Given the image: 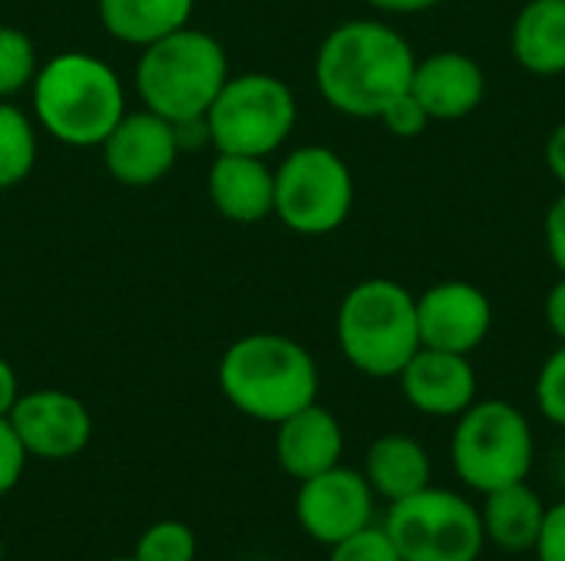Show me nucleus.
I'll return each instance as SVG.
<instances>
[{
  "instance_id": "nucleus-1",
  "label": "nucleus",
  "mask_w": 565,
  "mask_h": 561,
  "mask_svg": "<svg viewBox=\"0 0 565 561\" xmlns=\"http://www.w3.org/2000/svg\"><path fill=\"white\" fill-rule=\"evenodd\" d=\"M417 53L384 20L358 17L338 23L318 46L315 83L321 99L351 119H381L387 103L411 89Z\"/></svg>"
},
{
  "instance_id": "nucleus-2",
  "label": "nucleus",
  "mask_w": 565,
  "mask_h": 561,
  "mask_svg": "<svg viewBox=\"0 0 565 561\" xmlns=\"http://www.w3.org/2000/svg\"><path fill=\"white\" fill-rule=\"evenodd\" d=\"M30 109L33 122L56 142L99 149L126 116V89L106 60L86 50H66L40 63L30 83Z\"/></svg>"
},
{
  "instance_id": "nucleus-3",
  "label": "nucleus",
  "mask_w": 565,
  "mask_h": 561,
  "mask_svg": "<svg viewBox=\"0 0 565 561\" xmlns=\"http://www.w3.org/2000/svg\"><path fill=\"white\" fill-rule=\"evenodd\" d=\"M225 400L248 420L278 427L318 400V364L311 350L285 334H248L218 360Z\"/></svg>"
},
{
  "instance_id": "nucleus-4",
  "label": "nucleus",
  "mask_w": 565,
  "mask_h": 561,
  "mask_svg": "<svg viewBox=\"0 0 565 561\" xmlns=\"http://www.w3.org/2000/svg\"><path fill=\"white\" fill-rule=\"evenodd\" d=\"M228 76L225 46L205 30L182 26L142 46L136 63V93L142 109L179 126L205 119Z\"/></svg>"
},
{
  "instance_id": "nucleus-5",
  "label": "nucleus",
  "mask_w": 565,
  "mask_h": 561,
  "mask_svg": "<svg viewBox=\"0 0 565 561\" xmlns=\"http://www.w3.org/2000/svg\"><path fill=\"white\" fill-rule=\"evenodd\" d=\"M338 347L358 374L397 380L420 350L417 294L391 278L354 284L338 308Z\"/></svg>"
},
{
  "instance_id": "nucleus-6",
  "label": "nucleus",
  "mask_w": 565,
  "mask_h": 561,
  "mask_svg": "<svg viewBox=\"0 0 565 561\" xmlns=\"http://www.w3.org/2000/svg\"><path fill=\"white\" fill-rule=\"evenodd\" d=\"M536 463V433L530 417L510 400H477L450 433L454 476L470 493H493L530 479Z\"/></svg>"
},
{
  "instance_id": "nucleus-7",
  "label": "nucleus",
  "mask_w": 565,
  "mask_h": 561,
  "mask_svg": "<svg viewBox=\"0 0 565 561\" xmlns=\"http://www.w3.org/2000/svg\"><path fill=\"white\" fill-rule=\"evenodd\" d=\"M298 122V99L291 86L271 73L228 76L212 109L205 112L209 142L215 152H238L268 159L278 152Z\"/></svg>"
},
{
  "instance_id": "nucleus-8",
  "label": "nucleus",
  "mask_w": 565,
  "mask_h": 561,
  "mask_svg": "<svg viewBox=\"0 0 565 561\" xmlns=\"http://www.w3.org/2000/svg\"><path fill=\"white\" fill-rule=\"evenodd\" d=\"M384 532L404 561H480L487 549L480 506L463 493L434 483L391 503Z\"/></svg>"
},
{
  "instance_id": "nucleus-9",
  "label": "nucleus",
  "mask_w": 565,
  "mask_h": 561,
  "mask_svg": "<svg viewBox=\"0 0 565 561\" xmlns=\"http://www.w3.org/2000/svg\"><path fill=\"white\" fill-rule=\"evenodd\" d=\"M354 208L351 165L328 145H298L275 169V218L295 235L338 231Z\"/></svg>"
},
{
  "instance_id": "nucleus-10",
  "label": "nucleus",
  "mask_w": 565,
  "mask_h": 561,
  "mask_svg": "<svg viewBox=\"0 0 565 561\" xmlns=\"http://www.w3.org/2000/svg\"><path fill=\"white\" fill-rule=\"evenodd\" d=\"M374 493L361 470L331 466L298 486L295 519L318 546H338L341 539L374 526Z\"/></svg>"
},
{
  "instance_id": "nucleus-11",
  "label": "nucleus",
  "mask_w": 565,
  "mask_h": 561,
  "mask_svg": "<svg viewBox=\"0 0 565 561\" xmlns=\"http://www.w3.org/2000/svg\"><path fill=\"white\" fill-rule=\"evenodd\" d=\"M7 420L26 456L36 460H73L93 440V417L86 403L66 390L46 387L20 393Z\"/></svg>"
},
{
  "instance_id": "nucleus-12",
  "label": "nucleus",
  "mask_w": 565,
  "mask_h": 561,
  "mask_svg": "<svg viewBox=\"0 0 565 561\" xmlns=\"http://www.w3.org/2000/svg\"><path fill=\"white\" fill-rule=\"evenodd\" d=\"M99 149L106 172L126 188H149L162 182L182 152L175 122L149 109H126V116L113 126Z\"/></svg>"
},
{
  "instance_id": "nucleus-13",
  "label": "nucleus",
  "mask_w": 565,
  "mask_h": 561,
  "mask_svg": "<svg viewBox=\"0 0 565 561\" xmlns=\"http://www.w3.org/2000/svg\"><path fill=\"white\" fill-rule=\"evenodd\" d=\"M420 347L473 354L493 331V304L470 281H440L417 294Z\"/></svg>"
},
{
  "instance_id": "nucleus-14",
  "label": "nucleus",
  "mask_w": 565,
  "mask_h": 561,
  "mask_svg": "<svg viewBox=\"0 0 565 561\" xmlns=\"http://www.w3.org/2000/svg\"><path fill=\"white\" fill-rule=\"evenodd\" d=\"M404 400L434 420H457L467 407L477 403V370L467 354L420 347L407 367L397 374Z\"/></svg>"
},
{
  "instance_id": "nucleus-15",
  "label": "nucleus",
  "mask_w": 565,
  "mask_h": 561,
  "mask_svg": "<svg viewBox=\"0 0 565 561\" xmlns=\"http://www.w3.org/2000/svg\"><path fill=\"white\" fill-rule=\"evenodd\" d=\"M411 93L434 122H457L480 109L487 96V73L470 53L437 50L430 56H417Z\"/></svg>"
},
{
  "instance_id": "nucleus-16",
  "label": "nucleus",
  "mask_w": 565,
  "mask_h": 561,
  "mask_svg": "<svg viewBox=\"0 0 565 561\" xmlns=\"http://www.w3.org/2000/svg\"><path fill=\"white\" fill-rule=\"evenodd\" d=\"M205 185L218 215L235 225H258L275 215V169L258 155L218 152Z\"/></svg>"
},
{
  "instance_id": "nucleus-17",
  "label": "nucleus",
  "mask_w": 565,
  "mask_h": 561,
  "mask_svg": "<svg viewBox=\"0 0 565 561\" xmlns=\"http://www.w3.org/2000/svg\"><path fill=\"white\" fill-rule=\"evenodd\" d=\"M275 456H278V466L291 479L305 483V479L341 463L344 430H341L338 417L315 400L311 407H305V410H298L278 423Z\"/></svg>"
},
{
  "instance_id": "nucleus-18",
  "label": "nucleus",
  "mask_w": 565,
  "mask_h": 561,
  "mask_svg": "<svg viewBox=\"0 0 565 561\" xmlns=\"http://www.w3.org/2000/svg\"><path fill=\"white\" fill-rule=\"evenodd\" d=\"M364 479L377 499L401 503L434 483V460L411 433H384L364 453Z\"/></svg>"
},
{
  "instance_id": "nucleus-19",
  "label": "nucleus",
  "mask_w": 565,
  "mask_h": 561,
  "mask_svg": "<svg viewBox=\"0 0 565 561\" xmlns=\"http://www.w3.org/2000/svg\"><path fill=\"white\" fill-rule=\"evenodd\" d=\"M543 516H546V503L526 479L493 489L480 503V522H483L487 546H493L507 555L533 552L540 529H543Z\"/></svg>"
},
{
  "instance_id": "nucleus-20",
  "label": "nucleus",
  "mask_w": 565,
  "mask_h": 561,
  "mask_svg": "<svg viewBox=\"0 0 565 561\" xmlns=\"http://www.w3.org/2000/svg\"><path fill=\"white\" fill-rule=\"evenodd\" d=\"M513 60L533 76L565 73V0H530L510 30Z\"/></svg>"
},
{
  "instance_id": "nucleus-21",
  "label": "nucleus",
  "mask_w": 565,
  "mask_h": 561,
  "mask_svg": "<svg viewBox=\"0 0 565 561\" xmlns=\"http://www.w3.org/2000/svg\"><path fill=\"white\" fill-rule=\"evenodd\" d=\"M195 0H99L103 30L129 46H149L189 26Z\"/></svg>"
},
{
  "instance_id": "nucleus-22",
  "label": "nucleus",
  "mask_w": 565,
  "mask_h": 561,
  "mask_svg": "<svg viewBox=\"0 0 565 561\" xmlns=\"http://www.w3.org/2000/svg\"><path fill=\"white\" fill-rule=\"evenodd\" d=\"M36 165V122L17 103L0 99V188L20 185Z\"/></svg>"
},
{
  "instance_id": "nucleus-23",
  "label": "nucleus",
  "mask_w": 565,
  "mask_h": 561,
  "mask_svg": "<svg viewBox=\"0 0 565 561\" xmlns=\"http://www.w3.org/2000/svg\"><path fill=\"white\" fill-rule=\"evenodd\" d=\"M36 46L33 40L10 23H0V99H13L17 93L30 89L36 76Z\"/></svg>"
},
{
  "instance_id": "nucleus-24",
  "label": "nucleus",
  "mask_w": 565,
  "mask_h": 561,
  "mask_svg": "<svg viewBox=\"0 0 565 561\" xmlns=\"http://www.w3.org/2000/svg\"><path fill=\"white\" fill-rule=\"evenodd\" d=\"M139 561H195V536L185 522L162 519L149 526L136 542Z\"/></svg>"
},
{
  "instance_id": "nucleus-25",
  "label": "nucleus",
  "mask_w": 565,
  "mask_h": 561,
  "mask_svg": "<svg viewBox=\"0 0 565 561\" xmlns=\"http://www.w3.org/2000/svg\"><path fill=\"white\" fill-rule=\"evenodd\" d=\"M533 393L543 420L565 430V344L543 360Z\"/></svg>"
},
{
  "instance_id": "nucleus-26",
  "label": "nucleus",
  "mask_w": 565,
  "mask_h": 561,
  "mask_svg": "<svg viewBox=\"0 0 565 561\" xmlns=\"http://www.w3.org/2000/svg\"><path fill=\"white\" fill-rule=\"evenodd\" d=\"M328 561H404L397 546L391 542V536L384 532V526H367L348 539H341L338 546H331Z\"/></svg>"
},
{
  "instance_id": "nucleus-27",
  "label": "nucleus",
  "mask_w": 565,
  "mask_h": 561,
  "mask_svg": "<svg viewBox=\"0 0 565 561\" xmlns=\"http://www.w3.org/2000/svg\"><path fill=\"white\" fill-rule=\"evenodd\" d=\"M381 122H384V129H387L394 139H417V136L427 132V126H430L434 119L427 116V109L420 106V99L407 89V93H401L394 103H387V109L381 112Z\"/></svg>"
},
{
  "instance_id": "nucleus-28",
  "label": "nucleus",
  "mask_w": 565,
  "mask_h": 561,
  "mask_svg": "<svg viewBox=\"0 0 565 561\" xmlns=\"http://www.w3.org/2000/svg\"><path fill=\"white\" fill-rule=\"evenodd\" d=\"M26 460H30V456H26L23 443L17 440L10 420L0 417V499L20 483V476H23V470H26Z\"/></svg>"
},
{
  "instance_id": "nucleus-29",
  "label": "nucleus",
  "mask_w": 565,
  "mask_h": 561,
  "mask_svg": "<svg viewBox=\"0 0 565 561\" xmlns=\"http://www.w3.org/2000/svg\"><path fill=\"white\" fill-rule=\"evenodd\" d=\"M533 555L536 561H565V499H559L556 506H546Z\"/></svg>"
},
{
  "instance_id": "nucleus-30",
  "label": "nucleus",
  "mask_w": 565,
  "mask_h": 561,
  "mask_svg": "<svg viewBox=\"0 0 565 561\" xmlns=\"http://www.w3.org/2000/svg\"><path fill=\"white\" fill-rule=\"evenodd\" d=\"M543 238H546V251L553 258V265L565 274V188L563 195L550 205L546 222H543Z\"/></svg>"
},
{
  "instance_id": "nucleus-31",
  "label": "nucleus",
  "mask_w": 565,
  "mask_h": 561,
  "mask_svg": "<svg viewBox=\"0 0 565 561\" xmlns=\"http://www.w3.org/2000/svg\"><path fill=\"white\" fill-rule=\"evenodd\" d=\"M543 314H546V324L550 331L565 344V274L550 288L546 294V304H543Z\"/></svg>"
},
{
  "instance_id": "nucleus-32",
  "label": "nucleus",
  "mask_w": 565,
  "mask_h": 561,
  "mask_svg": "<svg viewBox=\"0 0 565 561\" xmlns=\"http://www.w3.org/2000/svg\"><path fill=\"white\" fill-rule=\"evenodd\" d=\"M543 155H546V165H550L553 179H556V182L565 188V122H559V126L550 132Z\"/></svg>"
},
{
  "instance_id": "nucleus-33",
  "label": "nucleus",
  "mask_w": 565,
  "mask_h": 561,
  "mask_svg": "<svg viewBox=\"0 0 565 561\" xmlns=\"http://www.w3.org/2000/svg\"><path fill=\"white\" fill-rule=\"evenodd\" d=\"M367 7H374L377 13H397V17H411V13H427L434 7H440L444 0H364Z\"/></svg>"
},
{
  "instance_id": "nucleus-34",
  "label": "nucleus",
  "mask_w": 565,
  "mask_h": 561,
  "mask_svg": "<svg viewBox=\"0 0 565 561\" xmlns=\"http://www.w3.org/2000/svg\"><path fill=\"white\" fill-rule=\"evenodd\" d=\"M17 397H20L17 374H13V367L0 357V417H10V410H13Z\"/></svg>"
},
{
  "instance_id": "nucleus-35",
  "label": "nucleus",
  "mask_w": 565,
  "mask_h": 561,
  "mask_svg": "<svg viewBox=\"0 0 565 561\" xmlns=\"http://www.w3.org/2000/svg\"><path fill=\"white\" fill-rule=\"evenodd\" d=\"M109 561H139L136 555H126V559H109Z\"/></svg>"
},
{
  "instance_id": "nucleus-36",
  "label": "nucleus",
  "mask_w": 565,
  "mask_h": 561,
  "mask_svg": "<svg viewBox=\"0 0 565 561\" xmlns=\"http://www.w3.org/2000/svg\"><path fill=\"white\" fill-rule=\"evenodd\" d=\"M0 561H3V542H0Z\"/></svg>"
}]
</instances>
